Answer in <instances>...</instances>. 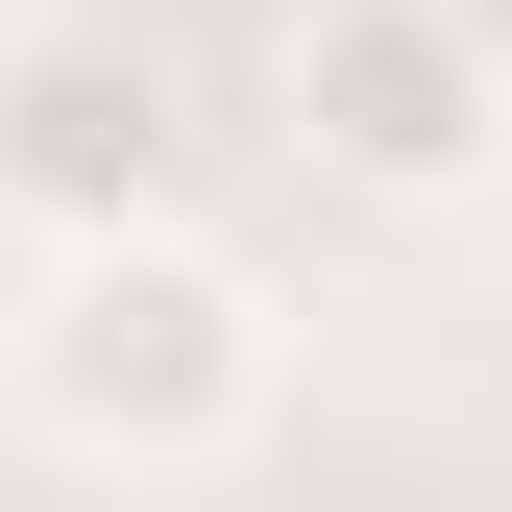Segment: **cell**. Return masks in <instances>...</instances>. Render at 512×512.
Wrapping results in <instances>:
<instances>
[{"label":"cell","mask_w":512,"mask_h":512,"mask_svg":"<svg viewBox=\"0 0 512 512\" xmlns=\"http://www.w3.org/2000/svg\"><path fill=\"white\" fill-rule=\"evenodd\" d=\"M293 391V317L244 244L196 220H98V244H49V293H25V439L49 464H122V488H196L244 464Z\"/></svg>","instance_id":"1"},{"label":"cell","mask_w":512,"mask_h":512,"mask_svg":"<svg viewBox=\"0 0 512 512\" xmlns=\"http://www.w3.org/2000/svg\"><path fill=\"white\" fill-rule=\"evenodd\" d=\"M293 147L342 171V196H464V171L512 147V74L464 0H293Z\"/></svg>","instance_id":"2"},{"label":"cell","mask_w":512,"mask_h":512,"mask_svg":"<svg viewBox=\"0 0 512 512\" xmlns=\"http://www.w3.org/2000/svg\"><path fill=\"white\" fill-rule=\"evenodd\" d=\"M196 196V98H171L147 25H0V220L25 244H98V220H171Z\"/></svg>","instance_id":"3"},{"label":"cell","mask_w":512,"mask_h":512,"mask_svg":"<svg viewBox=\"0 0 512 512\" xmlns=\"http://www.w3.org/2000/svg\"><path fill=\"white\" fill-rule=\"evenodd\" d=\"M464 25H488V74H512V0H464Z\"/></svg>","instance_id":"4"}]
</instances>
